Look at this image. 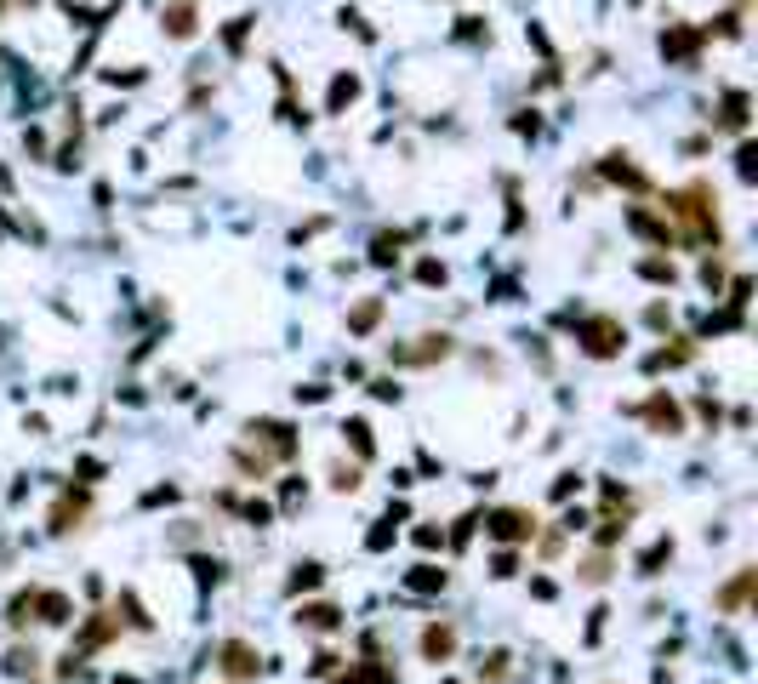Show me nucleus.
<instances>
[{"label": "nucleus", "mask_w": 758, "mask_h": 684, "mask_svg": "<svg viewBox=\"0 0 758 684\" xmlns=\"http://www.w3.org/2000/svg\"><path fill=\"white\" fill-rule=\"evenodd\" d=\"M719 200H713V189L707 183H690V189H678V194H668V211L678 217V240H690V245H707L713 240L719 245Z\"/></svg>", "instance_id": "obj_1"}, {"label": "nucleus", "mask_w": 758, "mask_h": 684, "mask_svg": "<svg viewBox=\"0 0 758 684\" xmlns=\"http://www.w3.org/2000/svg\"><path fill=\"white\" fill-rule=\"evenodd\" d=\"M217 667H223V679L251 684L262 673V656H257V645H245V639H223L217 645Z\"/></svg>", "instance_id": "obj_2"}, {"label": "nucleus", "mask_w": 758, "mask_h": 684, "mask_svg": "<svg viewBox=\"0 0 758 684\" xmlns=\"http://www.w3.org/2000/svg\"><path fill=\"white\" fill-rule=\"evenodd\" d=\"M622 320H610V314H593V320H582V348L593 354V360H610V354H622Z\"/></svg>", "instance_id": "obj_3"}, {"label": "nucleus", "mask_w": 758, "mask_h": 684, "mask_svg": "<svg viewBox=\"0 0 758 684\" xmlns=\"http://www.w3.org/2000/svg\"><path fill=\"white\" fill-rule=\"evenodd\" d=\"M485 531L497 536V542H531L536 536V513L531 508H497L485 519Z\"/></svg>", "instance_id": "obj_4"}, {"label": "nucleus", "mask_w": 758, "mask_h": 684, "mask_svg": "<svg viewBox=\"0 0 758 684\" xmlns=\"http://www.w3.org/2000/svg\"><path fill=\"white\" fill-rule=\"evenodd\" d=\"M639 416H644V423L656 428V433H685V411H678L673 399L661 394V388H656V394H650L644 406H639Z\"/></svg>", "instance_id": "obj_5"}, {"label": "nucleus", "mask_w": 758, "mask_h": 684, "mask_svg": "<svg viewBox=\"0 0 758 684\" xmlns=\"http://www.w3.org/2000/svg\"><path fill=\"white\" fill-rule=\"evenodd\" d=\"M29 616H40V621H52V628H64V621L74 616V599L57 594V587H35V594H29Z\"/></svg>", "instance_id": "obj_6"}, {"label": "nucleus", "mask_w": 758, "mask_h": 684, "mask_svg": "<svg viewBox=\"0 0 758 684\" xmlns=\"http://www.w3.org/2000/svg\"><path fill=\"white\" fill-rule=\"evenodd\" d=\"M451 354V337H416V348H394L399 365H433Z\"/></svg>", "instance_id": "obj_7"}, {"label": "nucleus", "mask_w": 758, "mask_h": 684, "mask_svg": "<svg viewBox=\"0 0 758 684\" xmlns=\"http://www.w3.org/2000/svg\"><path fill=\"white\" fill-rule=\"evenodd\" d=\"M451 650H456V628H445V621L422 628V656L428 662H451Z\"/></svg>", "instance_id": "obj_8"}, {"label": "nucleus", "mask_w": 758, "mask_h": 684, "mask_svg": "<svg viewBox=\"0 0 758 684\" xmlns=\"http://www.w3.org/2000/svg\"><path fill=\"white\" fill-rule=\"evenodd\" d=\"M245 433H251V440H262V445L274 450V457H291V450H297V440H291V428H285V423H251Z\"/></svg>", "instance_id": "obj_9"}, {"label": "nucleus", "mask_w": 758, "mask_h": 684, "mask_svg": "<svg viewBox=\"0 0 758 684\" xmlns=\"http://www.w3.org/2000/svg\"><path fill=\"white\" fill-rule=\"evenodd\" d=\"M115 633H120V616L98 611V616H91L86 628H81V650H98V645H108V639H115Z\"/></svg>", "instance_id": "obj_10"}, {"label": "nucleus", "mask_w": 758, "mask_h": 684, "mask_svg": "<svg viewBox=\"0 0 758 684\" xmlns=\"http://www.w3.org/2000/svg\"><path fill=\"white\" fill-rule=\"evenodd\" d=\"M297 621L314 628V633H336V628H343V611H336V604H302Z\"/></svg>", "instance_id": "obj_11"}, {"label": "nucleus", "mask_w": 758, "mask_h": 684, "mask_svg": "<svg viewBox=\"0 0 758 684\" xmlns=\"http://www.w3.org/2000/svg\"><path fill=\"white\" fill-rule=\"evenodd\" d=\"M160 23H166V35L189 40V35H194V6H189V0H172V6L160 12Z\"/></svg>", "instance_id": "obj_12"}, {"label": "nucleus", "mask_w": 758, "mask_h": 684, "mask_svg": "<svg viewBox=\"0 0 758 684\" xmlns=\"http://www.w3.org/2000/svg\"><path fill=\"white\" fill-rule=\"evenodd\" d=\"M753 582H758V570H741L730 587H719V611H741V604H747V594H753Z\"/></svg>", "instance_id": "obj_13"}, {"label": "nucleus", "mask_w": 758, "mask_h": 684, "mask_svg": "<svg viewBox=\"0 0 758 684\" xmlns=\"http://www.w3.org/2000/svg\"><path fill=\"white\" fill-rule=\"evenodd\" d=\"M695 46H702L695 29H668V35H661V52L668 57H695Z\"/></svg>", "instance_id": "obj_14"}, {"label": "nucleus", "mask_w": 758, "mask_h": 684, "mask_svg": "<svg viewBox=\"0 0 758 684\" xmlns=\"http://www.w3.org/2000/svg\"><path fill=\"white\" fill-rule=\"evenodd\" d=\"M719 126H724V132H741V126H747V98H741V91H724Z\"/></svg>", "instance_id": "obj_15"}, {"label": "nucleus", "mask_w": 758, "mask_h": 684, "mask_svg": "<svg viewBox=\"0 0 758 684\" xmlns=\"http://www.w3.org/2000/svg\"><path fill=\"white\" fill-rule=\"evenodd\" d=\"M81 513H86V496H64V502L52 508V531H74Z\"/></svg>", "instance_id": "obj_16"}, {"label": "nucleus", "mask_w": 758, "mask_h": 684, "mask_svg": "<svg viewBox=\"0 0 758 684\" xmlns=\"http://www.w3.org/2000/svg\"><path fill=\"white\" fill-rule=\"evenodd\" d=\"M411 594H445V570H433V565H416L411 577H405Z\"/></svg>", "instance_id": "obj_17"}, {"label": "nucleus", "mask_w": 758, "mask_h": 684, "mask_svg": "<svg viewBox=\"0 0 758 684\" xmlns=\"http://www.w3.org/2000/svg\"><path fill=\"white\" fill-rule=\"evenodd\" d=\"M668 559H673V536H661V542H656V548H644V559H639V570H644V577H661V565H668Z\"/></svg>", "instance_id": "obj_18"}, {"label": "nucleus", "mask_w": 758, "mask_h": 684, "mask_svg": "<svg viewBox=\"0 0 758 684\" xmlns=\"http://www.w3.org/2000/svg\"><path fill=\"white\" fill-rule=\"evenodd\" d=\"M576 577H582L587 587H599V582H605V577H610V559H605V553H593V559H587V565L576 570Z\"/></svg>", "instance_id": "obj_19"}, {"label": "nucleus", "mask_w": 758, "mask_h": 684, "mask_svg": "<svg viewBox=\"0 0 758 684\" xmlns=\"http://www.w3.org/2000/svg\"><path fill=\"white\" fill-rule=\"evenodd\" d=\"M325 582V570L314 565V559H308V565H297V577H291V594H302V587H319Z\"/></svg>", "instance_id": "obj_20"}, {"label": "nucleus", "mask_w": 758, "mask_h": 684, "mask_svg": "<svg viewBox=\"0 0 758 684\" xmlns=\"http://www.w3.org/2000/svg\"><path fill=\"white\" fill-rule=\"evenodd\" d=\"M360 98V81H353V74H343V81L331 86V108H343V103H353Z\"/></svg>", "instance_id": "obj_21"}, {"label": "nucleus", "mask_w": 758, "mask_h": 684, "mask_svg": "<svg viewBox=\"0 0 758 684\" xmlns=\"http://www.w3.org/2000/svg\"><path fill=\"white\" fill-rule=\"evenodd\" d=\"M35 662H40L35 650H23V645H18V650L6 656V673H35Z\"/></svg>", "instance_id": "obj_22"}, {"label": "nucleus", "mask_w": 758, "mask_h": 684, "mask_svg": "<svg viewBox=\"0 0 758 684\" xmlns=\"http://www.w3.org/2000/svg\"><path fill=\"white\" fill-rule=\"evenodd\" d=\"M343 433L353 440V450H360V457H370V428H365V423H348Z\"/></svg>", "instance_id": "obj_23"}, {"label": "nucleus", "mask_w": 758, "mask_h": 684, "mask_svg": "<svg viewBox=\"0 0 758 684\" xmlns=\"http://www.w3.org/2000/svg\"><path fill=\"white\" fill-rule=\"evenodd\" d=\"M377 314H382V308H377V303H365V308H353V320H348V325H353V331H370V325H377Z\"/></svg>", "instance_id": "obj_24"}, {"label": "nucleus", "mask_w": 758, "mask_h": 684, "mask_svg": "<svg viewBox=\"0 0 758 684\" xmlns=\"http://www.w3.org/2000/svg\"><path fill=\"white\" fill-rule=\"evenodd\" d=\"M331 485H336V491H353V485H360V468H343V462H336V468H331Z\"/></svg>", "instance_id": "obj_25"}, {"label": "nucleus", "mask_w": 758, "mask_h": 684, "mask_svg": "<svg viewBox=\"0 0 758 684\" xmlns=\"http://www.w3.org/2000/svg\"><path fill=\"white\" fill-rule=\"evenodd\" d=\"M507 673V650H490L485 656V679H502Z\"/></svg>", "instance_id": "obj_26"}, {"label": "nucleus", "mask_w": 758, "mask_h": 684, "mask_svg": "<svg viewBox=\"0 0 758 684\" xmlns=\"http://www.w3.org/2000/svg\"><path fill=\"white\" fill-rule=\"evenodd\" d=\"M120 604H126V621H132V628H149V616H143V604H137V594H126Z\"/></svg>", "instance_id": "obj_27"}, {"label": "nucleus", "mask_w": 758, "mask_h": 684, "mask_svg": "<svg viewBox=\"0 0 758 684\" xmlns=\"http://www.w3.org/2000/svg\"><path fill=\"white\" fill-rule=\"evenodd\" d=\"M377 679H382V673L365 662V667H353V673H348V679H336V684H377Z\"/></svg>", "instance_id": "obj_28"}, {"label": "nucleus", "mask_w": 758, "mask_h": 684, "mask_svg": "<svg viewBox=\"0 0 758 684\" xmlns=\"http://www.w3.org/2000/svg\"><path fill=\"white\" fill-rule=\"evenodd\" d=\"M314 673H336V650H319V656H314Z\"/></svg>", "instance_id": "obj_29"}, {"label": "nucleus", "mask_w": 758, "mask_h": 684, "mask_svg": "<svg viewBox=\"0 0 758 684\" xmlns=\"http://www.w3.org/2000/svg\"><path fill=\"white\" fill-rule=\"evenodd\" d=\"M115 684H137V679H115Z\"/></svg>", "instance_id": "obj_30"}, {"label": "nucleus", "mask_w": 758, "mask_h": 684, "mask_svg": "<svg viewBox=\"0 0 758 684\" xmlns=\"http://www.w3.org/2000/svg\"><path fill=\"white\" fill-rule=\"evenodd\" d=\"M445 684H456V679H445Z\"/></svg>", "instance_id": "obj_31"}]
</instances>
